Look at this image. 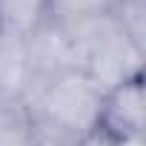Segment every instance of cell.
<instances>
[{
	"label": "cell",
	"instance_id": "277c9868",
	"mask_svg": "<svg viewBox=\"0 0 146 146\" xmlns=\"http://www.w3.org/2000/svg\"><path fill=\"white\" fill-rule=\"evenodd\" d=\"M35 83V69L23 37L0 32V98L23 100Z\"/></svg>",
	"mask_w": 146,
	"mask_h": 146
},
{
	"label": "cell",
	"instance_id": "9c48e42d",
	"mask_svg": "<svg viewBox=\"0 0 146 146\" xmlns=\"http://www.w3.org/2000/svg\"><path fill=\"white\" fill-rule=\"evenodd\" d=\"M78 146H117V140H112L109 135H103L100 129H92L89 135H83L78 140Z\"/></svg>",
	"mask_w": 146,
	"mask_h": 146
},
{
	"label": "cell",
	"instance_id": "ba28073f",
	"mask_svg": "<svg viewBox=\"0 0 146 146\" xmlns=\"http://www.w3.org/2000/svg\"><path fill=\"white\" fill-rule=\"evenodd\" d=\"M115 20L140 49L146 46V3L143 0H120L115 9Z\"/></svg>",
	"mask_w": 146,
	"mask_h": 146
},
{
	"label": "cell",
	"instance_id": "6da1fadb",
	"mask_svg": "<svg viewBox=\"0 0 146 146\" xmlns=\"http://www.w3.org/2000/svg\"><path fill=\"white\" fill-rule=\"evenodd\" d=\"M103 92L86 78L83 69H66L46 80H35L23 103L29 115L43 117L63 132L83 137L98 126Z\"/></svg>",
	"mask_w": 146,
	"mask_h": 146
},
{
	"label": "cell",
	"instance_id": "3957f363",
	"mask_svg": "<svg viewBox=\"0 0 146 146\" xmlns=\"http://www.w3.org/2000/svg\"><path fill=\"white\" fill-rule=\"evenodd\" d=\"M95 129H100L112 140L143 137V75L103 95Z\"/></svg>",
	"mask_w": 146,
	"mask_h": 146
},
{
	"label": "cell",
	"instance_id": "7a4b0ae2",
	"mask_svg": "<svg viewBox=\"0 0 146 146\" xmlns=\"http://www.w3.org/2000/svg\"><path fill=\"white\" fill-rule=\"evenodd\" d=\"M80 69L106 95L115 86L143 75V49L132 37H126L123 29H115V32H109L106 37L95 40L86 49Z\"/></svg>",
	"mask_w": 146,
	"mask_h": 146
},
{
	"label": "cell",
	"instance_id": "5b68a950",
	"mask_svg": "<svg viewBox=\"0 0 146 146\" xmlns=\"http://www.w3.org/2000/svg\"><path fill=\"white\" fill-rule=\"evenodd\" d=\"M49 23V0H0V32L15 37H32Z\"/></svg>",
	"mask_w": 146,
	"mask_h": 146
},
{
	"label": "cell",
	"instance_id": "52a82bcc",
	"mask_svg": "<svg viewBox=\"0 0 146 146\" xmlns=\"http://www.w3.org/2000/svg\"><path fill=\"white\" fill-rule=\"evenodd\" d=\"M117 3L120 0H49V20L57 26H72L80 20L112 15Z\"/></svg>",
	"mask_w": 146,
	"mask_h": 146
},
{
	"label": "cell",
	"instance_id": "30bf717a",
	"mask_svg": "<svg viewBox=\"0 0 146 146\" xmlns=\"http://www.w3.org/2000/svg\"><path fill=\"white\" fill-rule=\"evenodd\" d=\"M117 146H146L143 137H129V140H117Z\"/></svg>",
	"mask_w": 146,
	"mask_h": 146
},
{
	"label": "cell",
	"instance_id": "8992f818",
	"mask_svg": "<svg viewBox=\"0 0 146 146\" xmlns=\"http://www.w3.org/2000/svg\"><path fill=\"white\" fill-rule=\"evenodd\" d=\"M0 146H35L32 120L23 100L0 98Z\"/></svg>",
	"mask_w": 146,
	"mask_h": 146
}]
</instances>
